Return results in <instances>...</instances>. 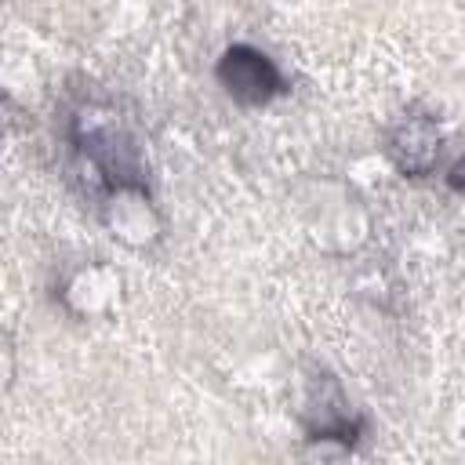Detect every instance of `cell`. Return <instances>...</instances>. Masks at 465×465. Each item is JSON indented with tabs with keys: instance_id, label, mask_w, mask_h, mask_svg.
I'll use <instances>...</instances> for the list:
<instances>
[{
	"instance_id": "6da1fadb",
	"label": "cell",
	"mask_w": 465,
	"mask_h": 465,
	"mask_svg": "<svg viewBox=\"0 0 465 465\" xmlns=\"http://www.w3.org/2000/svg\"><path fill=\"white\" fill-rule=\"evenodd\" d=\"M69 134H73V149H76L84 171L91 174V189L102 193V200L120 189H145L142 153L113 109L84 105L73 116Z\"/></svg>"
},
{
	"instance_id": "7a4b0ae2",
	"label": "cell",
	"mask_w": 465,
	"mask_h": 465,
	"mask_svg": "<svg viewBox=\"0 0 465 465\" xmlns=\"http://www.w3.org/2000/svg\"><path fill=\"white\" fill-rule=\"evenodd\" d=\"M218 84L240 105H269L287 87L283 73L276 69V62L265 51L251 47V44H232V47L222 51V58H218Z\"/></svg>"
},
{
	"instance_id": "3957f363",
	"label": "cell",
	"mask_w": 465,
	"mask_h": 465,
	"mask_svg": "<svg viewBox=\"0 0 465 465\" xmlns=\"http://www.w3.org/2000/svg\"><path fill=\"white\" fill-rule=\"evenodd\" d=\"M389 156L411 178L429 174L436 156H440V127H436V120L425 116V113H403L400 124L389 131Z\"/></svg>"
},
{
	"instance_id": "277c9868",
	"label": "cell",
	"mask_w": 465,
	"mask_h": 465,
	"mask_svg": "<svg viewBox=\"0 0 465 465\" xmlns=\"http://www.w3.org/2000/svg\"><path fill=\"white\" fill-rule=\"evenodd\" d=\"M309 385H312V418H305L309 440H338L341 447H352L363 425L360 418H352L349 400L341 396L338 381L331 374H316Z\"/></svg>"
},
{
	"instance_id": "5b68a950",
	"label": "cell",
	"mask_w": 465,
	"mask_h": 465,
	"mask_svg": "<svg viewBox=\"0 0 465 465\" xmlns=\"http://www.w3.org/2000/svg\"><path fill=\"white\" fill-rule=\"evenodd\" d=\"M447 182H450V189L465 193V156H461V160H458V163L450 167V178H447Z\"/></svg>"
}]
</instances>
